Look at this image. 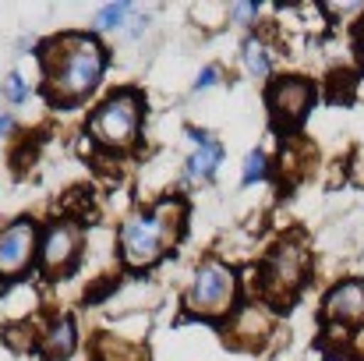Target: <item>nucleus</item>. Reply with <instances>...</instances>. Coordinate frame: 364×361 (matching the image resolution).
Masks as SVG:
<instances>
[{"label": "nucleus", "mask_w": 364, "mask_h": 361, "mask_svg": "<svg viewBox=\"0 0 364 361\" xmlns=\"http://www.w3.org/2000/svg\"><path fill=\"white\" fill-rule=\"evenodd\" d=\"M177 220H181V206H159L156 213H138L124 224L121 231V248L124 258L131 266H149L159 258V251L177 238Z\"/></svg>", "instance_id": "obj_1"}, {"label": "nucleus", "mask_w": 364, "mask_h": 361, "mask_svg": "<svg viewBox=\"0 0 364 361\" xmlns=\"http://www.w3.org/2000/svg\"><path fill=\"white\" fill-rule=\"evenodd\" d=\"M68 57L60 61V71L53 75V100L60 103H75L82 100L89 89H96L100 75H103V50L92 39H68Z\"/></svg>", "instance_id": "obj_2"}, {"label": "nucleus", "mask_w": 364, "mask_h": 361, "mask_svg": "<svg viewBox=\"0 0 364 361\" xmlns=\"http://www.w3.org/2000/svg\"><path fill=\"white\" fill-rule=\"evenodd\" d=\"M237 294V280L223 262H205L188 291V308L195 315H223Z\"/></svg>", "instance_id": "obj_3"}, {"label": "nucleus", "mask_w": 364, "mask_h": 361, "mask_svg": "<svg viewBox=\"0 0 364 361\" xmlns=\"http://www.w3.org/2000/svg\"><path fill=\"white\" fill-rule=\"evenodd\" d=\"M138 117H141V100H138L134 93H121V96L107 100V103L96 110V117L89 120V127H92V135H96L100 142L124 145V142L134 138Z\"/></svg>", "instance_id": "obj_4"}, {"label": "nucleus", "mask_w": 364, "mask_h": 361, "mask_svg": "<svg viewBox=\"0 0 364 361\" xmlns=\"http://www.w3.org/2000/svg\"><path fill=\"white\" fill-rule=\"evenodd\" d=\"M311 100H315V89H311L308 82H301V78H283V82H276V85L269 89V110L276 114L279 124L301 120L308 114Z\"/></svg>", "instance_id": "obj_5"}, {"label": "nucleus", "mask_w": 364, "mask_h": 361, "mask_svg": "<svg viewBox=\"0 0 364 361\" xmlns=\"http://www.w3.org/2000/svg\"><path fill=\"white\" fill-rule=\"evenodd\" d=\"M32 244H36V231L32 224H14L0 234V273H21L32 258Z\"/></svg>", "instance_id": "obj_6"}, {"label": "nucleus", "mask_w": 364, "mask_h": 361, "mask_svg": "<svg viewBox=\"0 0 364 361\" xmlns=\"http://www.w3.org/2000/svg\"><path fill=\"white\" fill-rule=\"evenodd\" d=\"M301 276H304V251L297 248V244H283V248H276L272 255H269V262H265V280H269V291L272 287H297L301 283Z\"/></svg>", "instance_id": "obj_7"}, {"label": "nucleus", "mask_w": 364, "mask_h": 361, "mask_svg": "<svg viewBox=\"0 0 364 361\" xmlns=\"http://www.w3.org/2000/svg\"><path fill=\"white\" fill-rule=\"evenodd\" d=\"M326 315L329 319H343L354 323L364 315V291L361 283H340L329 298H326Z\"/></svg>", "instance_id": "obj_8"}, {"label": "nucleus", "mask_w": 364, "mask_h": 361, "mask_svg": "<svg viewBox=\"0 0 364 361\" xmlns=\"http://www.w3.org/2000/svg\"><path fill=\"white\" fill-rule=\"evenodd\" d=\"M71 255H75V231H68V227H50V234L43 241V262H46V269L68 266Z\"/></svg>", "instance_id": "obj_9"}, {"label": "nucleus", "mask_w": 364, "mask_h": 361, "mask_svg": "<svg viewBox=\"0 0 364 361\" xmlns=\"http://www.w3.org/2000/svg\"><path fill=\"white\" fill-rule=\"evenodd\" d=\"M198 138V149L191 152V159H188V177H213V170L220 167V159H223V149H220V142H213V138H202V135H195Z\"/></svg>", "instance_id": "obj_10"}, {"label": "nucleus", "mask_w": 364, "mask_h": 361, "mask_svg": "<svg viewBox=\"0 0 364 361\" xmlns=\"http://www.w3.org/2000/svg\"><path fill=\"white\" fill-rule=\"evenodd\" d=\"M71 351H75V326H71V319H64L46 340V358H68Z\"/></svg>", "instance_id": "obj_11"}, {"label": "nucleus", "mask_w": 364, "mask_h": 361, "mask_svg": "<svg viewBox=\"0 0 364 361\" xmlns=\"http://www.w3.org/2000/svg\"><path fill=\"white\" fill-rule=\"evenodd\" d=\"M244 68H247V75H255V78H265V75H269L272 61H269V50H265L258 39H247V43H244Z\"/></svg>", "instance_id": "obj_12"}, {"label": "nucleus", "mask_w": 364, "mask_h": 361, "mask_svg": "<svg viewBox=\"0 0 364 361\" xmlns=\"http://www.w3.org/2000/svg\"><path fill=\"white\" fill-rule=\"evenodd\" d=\"M127 11H131L127 0H121V4H107V7L96 14V28H121L124 18H127Z\"/></svg>", "instance_id": "obj_13"}, {"label": "nucleus", "mask_w": 364, "mask_h": 361, "mask_svg": "<svg viewBox=\"0 0 364 361\" xmlns=\"http://www.w3.org/2000/svg\"><path fill=\"white\" fill-rule=\"evenodd\" d=\"M265 174V156L262 152H247V159H244V184H255L258 177Z\"/></svg>", "instance_id": "obj_14"}, {"label": "nucleus", "mask_w": 364, "mask_h": 361, "mask_svg": "<svg viewBox=\"0 0 364 361\" xmlns=\"http://www.w3.org/2000/svg\"><path fill=\"white\" fill-rule=\"evenodd\" d=\"M4 96L11 100V103H21L25 96H28V89H25V82H21V75L14 71V75H7V82H4Z\"/></svg>", "instance_id": "obj_15"}, {"label": "nucleus", "mask_w": 364, "mask_h": 361, "mask_svg": "<svg viewBox=\"0 0 364 361\" xmlns=\"http://www.w3.org/2000/svg\"><path fill=\"white\" fill-rule=\"evenodd\" d=\"M216 78H220V71H216V68H205V71L195 78V89H198V93H205V89H213V85H216Z\"/></svg>", "instance_id": "obj_16"}, {"label": "nucleus", "mask_w": 364, "mask_h": 361, "mask_svg": "<svg viewBox=\"0 0 364 361\" xmlns=\"http://www.w3.org/2000/svg\"><path fill=\"white\" fill-rule=\"evenodd\" d=\"M255 11H258V4H237V7H234V11H230V14H234V18H237V21H244V18H251V14H255Z\"/></svg>", "instance_id": "obj_17"}, {"label": "nucleus", "mask_w": 364, "mask_h": 361, "mask_svg": "<svg viewBox=\"0 0 364 361\" xmlns=\"http://www.w3.org/2000/svg\"><path fill=\"white\" fill-rule=\"evenodd\" d=\"M4 131H11V117H7V114H0V135H4Z\"/></svg>", "instance_id": "obj_18"}]
</instances>
